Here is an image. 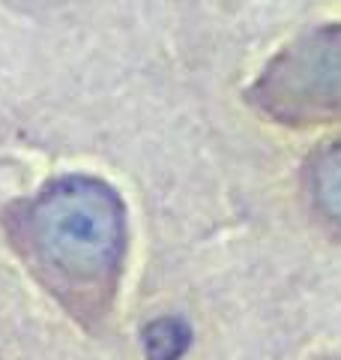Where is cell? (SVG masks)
Returning a JSON list of instances; mask_svg holds the SVG:
<instances>
[{
	"mask_svg": "<svg viewBox=\"0 0 341 360\" xmlns=\"http://www.w3.org/2000/svg\"><path fill=\"white\" fill-rule=\"evenodd\" d=\"M0 225L33 279L81 328L108 321L129 246L117 189L90 174H66L13 201Z\"/></svg>",
	"mask_w": 341,
	"mask_h": 360,
	"instance_id": "cell-1",
	"label": "cell"
},
{
	"mask_svg": "<svg viewBox=\"0 0 341 360\" xmlns=\"http://www.w3.org/2000/svg\"><path fill=\"white\" fill-rule=\"evenodd\" d=\"M312 195L317 210L341 229V141L326 148L312 165Z\"/></svg>",
	"mask_w": 341,
	"mask_h": 360,
	"instance_id": "cell-3",
	"label": "cell"
},
{
	"mask_svg": "<svg viewBox=\"0 0 341 360\" xmlns=\"http://www.w3.org/2000/svg\"><path fill=\"white\" fill-rule=\"evenodd\" d=\"M189 345V328L177 319L153 321L144 333V348L150 360H177Z\"/></svg>",
	"mask_w": 341,
	"mask_h": 360,
	"instance_id": "cell-4",
	"label": "cell"
},
{
	"mask_svg": "<svg viewBox=\"0 0 341 360\" xmlns=\"http://www.w3.org/2000/svg\"><path fill=\"white\" fill-rule=\"evenodd\" d=\"M248 99L290 127L341 117V27L314 30L288 45L260 72Z\"/></svg>",
	"mask_w": 341,
	"mask_h": 360,
	"instance_id": "cell-2",
	"label": "cell"
}]
</instances>
